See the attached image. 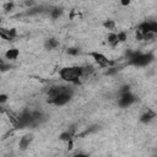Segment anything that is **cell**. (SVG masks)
I'll return each mask as SVG.
<instances>
[{"label":"cell","instance_id":"d6986e66","mask_svg":"<svg viewBox=\"0 0 157 157\" xmlns=\"http://www.w3.org/2000/svg\"><path fill=\"white\" fill-rule=\"evenodd\" d=\"M104 27L108 28V29H113L114 28V22L113 21H107V22H104Z\"/></svg>","mask_w":157,"mask_h":157},{"label":"cell","instance_id":"44dd1931","mask_svg":"<svg viewBox=\"0 0 157 157\" xmlns=\"http://www.w3.org/2000/svg\"><path fill=\"white\" fill-rule=\"evenodd\" d=\"M6 101H7V96L6 94H0V104L5 103Z\"/></svg>","mask_w":157,"mask_h":157},{"label":"cell","instance_id":"8992f818","mask_svg":"<svg viewBox=\"0 0 157 157\" xmlns=\"http://www.w3.org/2000/svg\"><path fill=\"white\" fill-rule=\"evenodd\" d=\"M135 102H136V97L129 91V92H125V93H120L118 104H119L121 108H128V107H130L131 104H134Z\"/></svg>","mask_w":157,"mask_h":157},{"label":"cell","instance_id":"30bf717a","mask_svg":"<svg viewBox=\"0 0 157 157\" xmlns=\"http://www.w3.org/2000/svg\"><path fill=\"white\" fill-rule=\"evenodd\" d=\"M155 118V113L152 110H147L145 112L141 117H140V121L144 123V124H148L150 121H152V119Z\"/></svg>","mask_w":157,"mask_h":157},{"label":"cell","instance_id":"5bb4252c","mask_svg":"<svg viewBox=\"0 0 157 157\" xmlns=\"http://www.w3.org/2000/svg\"><path fill=\"white\" fill-rule=\"evenodd\" d=\"M61 13H63V9L61 7H53L52 10H50V16H52V18H58V17H60L61 16Z\"/></svg>","mask_w":157,"mask_h":157},{"label":"cell","instance_id":"7c38bea8","mask_svg":"<svg viewBox=\"0 0 157 157\" xmlns=\"http://www.w3.org/2000/svg\"><path fill=\"white\" fill-rule=\"evenodd\" d=\"M58 45H59V42H58L55 38H49V39H47V42H45V44H44L45 49H48V50H53V49H55Z\"/></svg>","mask_w":157,"mask_h":157},{"label":"cell","instance_id":"603a6c76","mask_svg":"<svg viewBox=\"0 0 157 157\" xmlns=\"http://www.w3.org/2000/svg\"><path fill=\"white\" fill-rule=\"evenodd\" d=\"M121 4H123V5H129V1H123Z\"/></svg>","mask_w":157,"mask_h":157},{"label":"cell","instance_id":"9a60e30c","mask_svg":"<svg viewBox=\"0 0 157 157\" xmlns=\"http://www.w3.org/2000/svg\"><path fill=\"white\" fill-rule=\"evenodd\" d=\"M107 40L110 45H117L119 42H118V37H117V33H109L108 37H107Z\"/></svg>","mask_w":157,"mask_h":157},{"label":"cell","instance_id":"8fae6325","mask_svg":"<svg viewBox=\"0 0 157 157\" xmlns=\"http://www.w3.org/2000/svg\"><path fill=\"white\" fill-rule=\"evenodd\" d=\"M18 55H20V52H18V49H16V48H11V49H9V50L5 53V58H6L7 60H15V59H17Z\"/></svg>","mask_w":157,"mask_h":157},{"label":"cell","instance_id":"6da1fadb","mask_svg":"<svg viewBox=\"0 0 157 157\" xmlns=\"http://www.w3.org/2000/svg\"><path fill=\"white\" fill-rule=\"evenodd\" d=\"M74 90L70 86H53L48 91V102L54 105H64L72 98Z\"/></svg>","mask_w":157,"mask_h":157},{"label":"cell","instance_id":"7402d4cb","mask_svg":"<svg viewBox=\"0 0 157 157\" xmlns=\"http://www.w3.org/2000/svg\"><path fill=\"white\" fill-rule=\"evenodd\" d=\"M70 157H88V155H86V153H76V155H72Z\"/></svg>","mask_w":157,"mask_h":157},{"label":"cell","instance_id":"2e32d148","mask_svg":"<svg viewBox=\"0 0 157 157\" xmlns=\"http://www.w3.org/2000/svg\"><path fill=\"white\" fill-rule=\"evenodd\" d=\"M10 69H11V65H9V64L4 63L2 60H0V71H7Z\"/></svg>","mask_w":157,"mask_h":157},{"label":"cell","instance_id":"e0dca14e","mask_svg":"<svg viewBox=\"0 0 157 157\" xmlns=\"http://www.w3.org/2000/svg\"><path fill=\"white\" fill-rule=\"evenodd\" d=\"M66 52H67L69 55H78L80 54V49L78 48H69Z\"/></svg>","mask_w":157,"mask_h":157},{"label":"cell","instance_id":"ffe728a7","mask_svg":"<svg viewBox=\"0 0 157 157\" xmlns=\"http://www.w3.org/2000/svg\"><path fill=\"white\" fill-rule=\"evenodd\" d=\"M12 7H13V4H12V2H9V4H6V5L4 6L5 11H10V10H11Z\"/></svg>","mask_w":157,"mask_h":157},{"label":"cell","instance_id":"4fadbf2b","mask_svg":"<svg viewBox=\"0 0 157 157\" xmlns=\"http://www.w3.org/2000/svg\"><path fill=\"white\" fill-rule=\"evenodd\" d=\"M72 134H74V130L64 131V132L60 134V140H63V141H71V139H72Z\"/></svg>","mask_w":157,"mask_h":157},{"label":"cell","instance_id":"5b68a950","mask_svg":"<svg viewBox=\"0 0 157 157\" xmlns=\"http://www.w3.org/2000/svg\"><path fill=\"white\" fill-rule=\"evenodd\" d=\"M157 32V22L155 21H145L137 26V32L141 36L146 34H155Z\"/></svg>","mask_w":157,"mask_h":157},{"label":"cell","instance_id":"ba28073f","mask_svg":"<svg viewBox=\"0 0 157 157\" xmlns=\"http://www.w3.org/2000/svg\"><path fill=\"white\" fill-rule=\"evenodd\" d=\"M16 36H17V33H16V29H15V28L7 29V28L0 27V37L4 38L5 40H12Z\"/></svg>","mask_w":157,"mask_h":157},{"label":"cell","instance_id":"9c48e42d","mask_svg":"<svg viewBox=\"0 0 157 157\" xmlns=\"http://www.w3.org/2000/svg\"><path fill=\"white\" fill-rule=\"evenodd\" d=\"M32 141H33V134H26L21 137V140L18 142V146H20L21 150H26Z\"/></svg>","mask_w":157,"mask_h":157},{"label":"cell","instance_id":"3957f363","mask_svg":"<svg viewBox=\"0 0 157 157\" xmlns=\"http://www.w3.org/2000/svg\"><path fill=\"white\" fill-rule=\"evenodd\" d=\"M60 77L69 83H78L82 75V66H65L59 71Z\"/></svg>","mask_w":157,"mask_h":157},{"label":"cell","instance_id":"52a82bcc","mask_svg":"<svg viewBox=\"0 0 157 157\" xmlns=\"http://www.w3.org/2000/svg\"><path fill=\"white\" fill-rule=\"evenodd\" d=\"M90 55L94 59V61L99 65V66H102V67H108V66H110V65H113L114 63L113 61H110L105 55H103L102 53H98V52H92V53H90Z\"/></svg>","mask_w":157,"mask_h":157},{"label":"cell","instance_id":"277c9868","mask_svg":"<svg viewBox=\"0 0 157 157\" xmlns=\"http://www.w3.org/2000/svg\"><path fill=\"white\" fill-rule=\"evenodd\" d=\"M155 59L152 53H140V52H129V64L134 66H146L152 63Z\"/></svg>","mask_w":157,"mask_h":157},{"label":"cell","instance_id":"7a4b0ae2","mask_svg":"<svg viewBox=\"0 0 157 157\" xmlns=\"http://www.w3.org/2000/svg\"><path fill=\"white\" fill-rule=\"evenodd\" d=\"M44 120V115L42 112L38 110H23L17 120H16V126L18 128H26V126H34L38 125Z\"/></svg>","mask_w":157,"mask_h":157},{"label":"cell","instance_id":"ac0fdd59","mask_svg":"<svg viewBox=\"0 0 157 157\" xmlns=\"http://www.w3.org/2000/svg\"><path fill=\"white\" fill-rule=\"evenodd\" d=\"M117 37H118V42H119V43H120V42H125V39H126L125 32H119V33H117Z\"/></svg>","mask_w":157,"mask_h":157},{"label":"cell","instance_id":"cb8c5ba5","mask_svg":"<svg viewBox=\"0 0 157 157\" xmlns=\"http://www.w3.org/2000/svg\"><path fill=\"white\" fill-rule=\"evenodd\" d=\"M0 25H1V17H0Z\"/></svg>","mask_w":157,"mask_h":157}]
</instances>
